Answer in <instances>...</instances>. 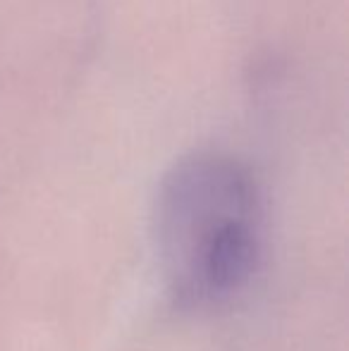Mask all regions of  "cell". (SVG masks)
Returning a JSON list of instances; mask_svg holds the SVG:
<instances>
[{
  "mask_svg": "<svg viewBox=\"0 0 349 351\" xmlns=\"http://www.w3.org/2000/svg\"><path fill=\"white\" fill-rule=\"evenodd\" d=\"M156 249L182 308L223 304L242 291L263 254V201L252 170L213 151L177 160L158 189Z\"/></svg>",
  "mask_w": 349,
  "mask_h": 351,
  "instance_id": "cell-1",
  "label": "cell"
}]
</instances>
